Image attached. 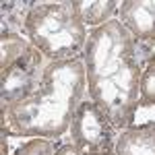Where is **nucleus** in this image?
<instances>
[{
  "label": "nucleus",
  "mask_w": 155,
  "mask_h": 155,
  "mask_svg": "<svg viewBox=\"0 0 155 155\" xmlns=\"http://www.w3.org/2000/svg\"><path fill=\"white\" fill-rule=\"evenodd\" d=\"M83 64L87 97L106 112L118 130H126L139 104L143 62L132 35L118 19L89 29Z\"/></svg>",
  "instance_id": "nucleus-1"
},
{
  "label": "nucleus",
  "mask_w": 155,
  "mask_h": 155,
  "mask_svg": "<svg viewBox=\"0 0 155 155\" xmlns=\"http://www.w3.org/2000/svg\"><path fill=\"white\" fill-rule=\"evenodd\" d=\"M87 95L83 58L48 62L39 87L29 97L0 107L2 137L58 139L71 130L72 118Z\"/></svg>",
  "instance_id": "nucleus-2"
},
{
  "label": "nucleus",
  "mask_w": 155,
  "mask_h": 155,
  "mask_svg": "<svg viewBox=\"0 0 155 155\" xmlns=\"http://www.w3.org/2000/svg\"><path fill=\"white\" fill-rule=\"evenodd\" d=\"M23 31L29 44L48 62L83 58L89 29L74 2H37L23 17Z\"/></svg>",
  "instance_id": "nucleus-3"
},
{
  "label": "nucleus",
  "mask_w": 155,
  "mask_h": 155,
  "mask_svg": "<svg viewBox=\"0 0 155 155\" xmlns=\"http://www.w3.org/2000/svg\"><path fill=\"white\" fill-rule=\"evenodd\" d=\"M116 130L118 128L106 112L85 97L72 118L71 139L85 155H116Z\"/></svg>",
  "instance_id": "nucleus-4"
},
{
  "label": "nucleus",
  "mask_w": 155,
  "mask_h": 155,
  "mask_svg": "<svg viewBox=\"0 0 155 155\" xmlns=\"http://www.w3.org/2000/svg\"><path fill=\"white\" fill-rule=\"evenodd\" d=\"M46 66H48V60L44 58V54L31 46L27 50V54L21 56L11 68L2 71L0 106L8 107L31 95L39 87V81L44 77Z\"/></svg>",
  "instance_id": "nucleus-5"
},
{
  "label": "nucleus",
  "mask_w": 155,
  "mask_h": 155,
  "mask_svg": "<svg viewBox=\"0 0 155 155\" xmlns=\"http://www.w3.org/2000/svg\"><path fill=\"white\" fill-rule=\"evenodd\" d=\"M118 17L134 39L137 52L155 44V0H124L118 4Z\"/></svg>",
  "instance_id": "nucleus-6"
},
{
  "label": "nucleus",
  "mask_w": 155,
  "mask_h": 155,
  "mask_svg": "<svg viewBox=\"0 0 155 155\" xmlns=\"http://www.w3.org/2000/svg\"><path fill=\"white\" fill-rule=\"evenodd\" d=\"M116 155H155V126L122 130L116 143Z\"/></svg>",
  "instance_id": "nucleus-7"
},
{
  "label": "nucleus",
  "mask_w": 155,
  "mask_h": 155,
  "mask_svg": "<svg viewBox=\"0 0 155 155\" xmlns=\"http://www.w3.org/2000/svg\"><path fill=\"white\" fill-rule=\"evenodd\" d=\"M118 4L120 2H114V0H74V6L81 15L83 23L87 25V29H95V27H101L104 23L112 21L114 15L118 12Z\"/></svg>",
  "instance_id": "nucleus-8"
},
{
  "label": "nucleus",
  "mask_w": 155,
  "mask_h": 155,
  "mask_svg": "<svg viewBox=\"0 0 155 155\" xmlns=\"http://www.w3.org/2000/svg\"><path fill=\"white\" fill-rule=\"evenodd\" d=\"M31 48L29 39H23L19 33L8 31V29H2V39H0V52H2V58H0V71H6L11 68L17 60L27 54V50Z\"/></svg>",
  "instance_id": "nucleus-9"
},
{
  "label": "nucleus",
  "mask_w": 155,
  "mask_h": 155,
  "mask_svg": "<svg viewBox=\"0 0 155 155\" xmlns=\"http://www.w3.org/2000/svg\"><path fill=\"white\" fill-rule=\"evenodd\" d=\"M139 101L141 104H155V58L143 64V74L139 83Z\"/></svg>",
  "instance_id": "nucleus-10"
},
{
  "label": "nucleus",
  "mask_w": 155,
  "mask_h": 155,
  "mask_svg": "<svg viewBox=\"0 0 155 155\" xmlns=\"http://www.w3.org/2000/svg\"><path fill=\"white\" fill-rule=\"evenodd\" d=\"M54 153H56V147L50 139L35 137V139H29L23 145H19L12 155H54Z\"/></svg>",
  "instance_id": "nucleus-11"
},
{
  "label": "nucleus",
  "mask_w": 155,
  "mask_h": 155,
  "mask_svg": "<svg viewBox=\"0 0 155 155\" xmlns=\"http://www.w3.org/2000/svg\"><path fill=\"white\" fill-rule=\"evenodd\" d=\"M147 126H155V104H141L139 101L128 128H147Z\"/></svg>",
  "instance_id": "nucleus-12"
},
{
  "label": "nucleus",
  "mask_w": 155,
  "mask_h": 155,
  "mask_svg": "<svg viewBox=\"0 0 155 155\" xmlns=\"http://www.w3.org/2000/svg\"><path fill=\"white\" fill-rule=\"evenodd\" d=\"M54 155H85V153L79 149V147H74L72 143H68V145H62V147H58Z\"/></svg>",
  "instance_id": "nucleus-13"
},
{
  "label": "nucleus",
  "mask_w": 155,
  "mask_h": 155,
  "mask_svg": "<svg viewBox=\"0 0 155 155\" xmlns=\"http://www.w3.org/2000/svg\"><path fill=\"white\" fill-rule=\"evenodd\" d=\"M139 54V58H141V62H147V60H151V58H155V44L153 46H149V48H145V50H141V52H137Z\"/></svg>",
  "instance_id": "nucleus-14"
}]
</instances>
